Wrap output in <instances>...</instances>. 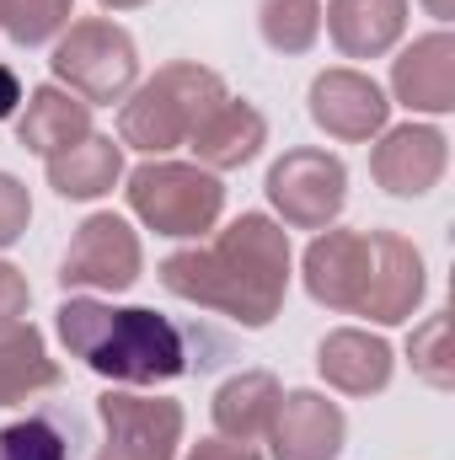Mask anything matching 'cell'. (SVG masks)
<instances>
[{"label": "cell", "instance_id": "cell-1", "mask_svg": "<svg viewBox=\"0 0 455 460\" xmlns=\"http://www.w3.org/2000/svg\"><path fill=\"white\" fill-rule=\"evenodd\" d=\"M161 284L241 327H268L290 289V235L268 215H241L210 246L172 252L161 262Z\"/></svg>", "mask_w": 455, "mask_h": 460}, {"label": "cell", "instance_id": "cell-2", "mask_svg": "<svg viewBox=\"0 0 455 460\" xmlns=\"http://www.w3.org/2000/svg\"><path fill=\"white\" fill-rule=\"evenodd\" d=\"M59 343L70 348L86 369L108 375L118 385H161L204 369L210 358L193 353V332L177 327L161 311L145 305H103V300H65L59 305Z\"/></svg>", "mask_w": 455, "mask_h": 460}, {"label": "cell", "instance_id": "cell-3", "mask_svg": "<svg viewBox=\"0 0 455 460\" xmlns=\"http://www.w3.org/2000/svg\"><path fill=\"white\" fill-rule=\"evenodd\" d=\"M226 97L230 92L215 70H204V65H166V70H156V75L123 102V113H118V139L134 145V150H150V155L177 150V145L193 139V128L215 113Z\"/></svg>", "mask_w": 455, "mask_h": 460}, {"label": "cell", "instance_id": "cell-4", "mask_svg": "<svg viewBox=\"0 0 455 460\" xmlns=\"http://www.w3.org/2000/svg\"><path fill=\"white\" fill-rule=\"evenodd\" d=\"M129 209L161 235H204L226 209V188L204 166L145 161L129 172Z\"/></svg>", "mask_w": 455, "mask_h": 460}, {"label": "cell", "instance_id": "cell-5", "mask_svg": "<svg viewBox=\"0 0 455 460\" xmlns=\"http://www.w3.org/2000/svg\"><path fill=\"white\" fill-rule=\"evenodd\" d=\"M54 75L81 97V102H123V92L134 86L139 75V54H134V38L118 27V22H103V16H86L76 22L59 49H54Z\"/></svg>", "mask_w": 455, "mask_h": 460}, {"label": "cell", "instance_id": "cell-6", "mask_svg": "<svg viewBox=\"0 0 455 460\" xmlns=\"http://www.w3.org/2000/svg\"><path fill=\"white\" fill-rule=\"evenodd\" d=\"M268 199L295 230H327L348 199V172L327 150H284L268 172Z\"/></svg>", "mask_w": 455, "mask_h": 460}, {"label": "cell", "instance_id": "cell-7", "mask_svg": "<svg viewBox=\"0 0 455 460\" xmlns=\"http://www.w3.org/2000/svg\"><path fill=\"white\" fill-rule=\"evenodd\" d=\"M424 300V257L407 235L397 230H364V289H359V316L397 327L413 316Z\"/></svg>", "mask_w": 455, "mask_h": 460}, {"label": "cell", "instance_id": "cell-8", "mask_svg": "<svg viewBox=\"0 0 455 460\" xmlns=\"http://www.w3.org/2000/svg\"><path fill=\"white\" fill-rule=\"evenodd\" d=\"M108 445L97 460H177L183 439V407L166 396H134V391H108L97 396Z\"/></svg>", "mask_w": 455, "mask_h": 460}, {"label": "cell", "instance_id": "cell-9", "mask_svg": "<svg viewBox=\"0 0 455 460\" xmlns=\"http://www.w3.org/2000/svg\"><path fill=\"white\" fill-rule=\"evenodd\" d=\"M139 279V235L118 215H92L76 230L65 262H59V284L65 289H129Z\"/></svg>", "mask_w": 455, "mask_h": 460}, {"label": "cell", "instance_id": "cell-10", "mask_svg": "<svg viewBox=\"0 0 455 460\" xmlns=\"http://www.w3.org/2000/svg\"><path fill=\"white\" fill-rule=\"evenodd\" d=\"M445 161H451V145L440 128L429 123H402V128H386L375 155H370V172L386 193L397 199H418L429 193L440 177H445Z\"/></svg>", "mask_w": 455, "mask_h": 460}, {"label": "cell", "instance_id": "cell-11", "mask_svg": "<svg viewBox=\"0 0 455 460\" xmlns=\"http://www.w3.org/2000/svg\"><path fill=\"white\" fill-rule=\"evenodd\" d=\"M311 118H317L333 139L359 145V139H375V134L386 128L391 102H386V92H380L370 75H359V70H322V75L311 81Z\"/></svg>", "mask_w": 455, "mask_h": 460}, {"label": "cell", "instance_id": "cell-12", "mask_svg": "<svg viewBox=\"0 0 455 460\" xmlns=\"http://www.w3.org/2000/svg\"><path fill=\"white\" fill-rule=\"evenodd\" d=\"M343 423L338 402L317 396V391H290L279 396V412L268 423V445L273 460H333L343 450Z\"/></svg>", "mask_w": 455, "mask_h": 460}, {"label": "cell", "instance_id": "cell-13", "mask_svg": "<svg viewBox=\"0 0 455 460\" xmlns=\"http://www.w3.org/2000/svg\"><path fill=\"white\" fill-rule=\"evenodd\" d=\"M391 92L413 113H451L455 108V38L429 32L391 65Z\"/></svg>", "mask_w": 455, "mask_h": 460}, {"label": "cell", "instance_id": "cell-14", "mask_svg": "<svg viewBox=\"0 0 455 460\" xmlns=\"http://www.w3.org/2000/svg\"><path fill=\"white\" fill-rule=\"evenodd\" d=\"M306 289L333 305L353 311L364 289V230H327L306 246Z\"/></svg>", "mask_w": 455, "mask_h": 460}, {"label": "cell", "instance_id": "cell-15", "mask_svg": "<svg viewBox=\"0 0 455 460\" xmlns=\"http://www.w3.org/2000/svg\"><path fill=\"white\" fill-rule=\"evenodd\" d=\"M263 139H268L263 113L246 108V102H236V97H226L215 113L193 128L188 145H193V155H199L204 172H236V166H246L263 150Z\"/></svg>", "mask_w": 455, "mask_h": 460}, {"label": "cell", "instance_id": "cell-16", "mask_svg": "<svg viewBox=\"0 0 455 460\" xmlns=\"http://www.w3.org/2000/svg\"><path fill=\"white\" fill-rule=\"evenodd\" d=\"M92 134V102H81L76 92H65V86H38L32 97H27V113L16 123V139H22V150H32V155H59V150H70L76 139H86Z\"/></svg>", "mask_w": 455, "mask_h": 460}, {"label": "cell", "instance_id": "cell-17", "mask_svg": "<svg viewBox=\"0 0 455 460\" xmlns=\"http://www.w3.org/2000/svg\"><path fill=\"white\" fill-rule=\"evenodd\" d=\"M317 369L327 375V385H338L348 396H370V391H386L391 380V348L359 327H338L317 348Z\"/></svg>", "mask_w": 455, "mask_h": 460}, {"label": "cell", "instance_id": "cell-18", "mask_svg": "<svg viewBox=\"0 0 455 460\" xmlns=\"http://www.w3.org/2000/svg\"><path fill=\"white\" fill-rule=\"evenodd\" d=\"M327 27L348 59H375L402 38L407 0H327Z\"/></svg>", "mask_w": 455, "mask_h": 460}, {"label": "cell", "instance_id": "cell-19", "mask_svg": "<svg viewBox=\"0 0 455 460\" xmlns=\"http://www.w3.org/2000/svg\"><path fill=\"white\" fill-rule=\"evenodd\" d=\"M118 177H123V145H113L108 134H86L70 150L49 155V182L59 199H103L113 193Z\"/></svg>", "mask_w": 455, "mask_h": 460}, {"label": "cell", "instance_id": "cell-20", "mask_svg": "<svg viewBox=\"0 0 455 460\" xmlns=\"http://www.w3.org/2000/svg\"><path fill=\"white\" fill-rule=\"evenodd\" d=\"M279 380L268 375V369H246V375H236L226 380L220 391H215V429L236 439V445H252V439H263L268 434V423H273V412H279Z\"/></svg>", "mask_w": 455, "mask_h": 460}, {"label": "cell", "instance_id": "cell-21", "mask_svg": "<svg viewBox=\"0 0 455 460\" xmlns=\"http://www.w3.org/2000/svg\"><path fill=\"white\" fill-rule=\"evenodd\" d=\"M54 385H59V364L49 358L43 332L32 322L0 332V407L32 402L38 391H54Z\"/></svg>", "mask_w": 455, "mask_h": 460}, {"label": "cell", "instance_id": "cell-22", "mask_svg": "<svg viewBox=\"0 0 455 460\" xmlns=\"http://www.w3.org/2000/svg\"><path fill=\"white\" fill-rule=\"evenodd\" d=\"M263 43L279 54H306L322 32V0H257Z\"/></svg>", "mask_w": 455, "mask_h": 460}, {"label": "cell", "instance_id": "cell-23", "mask_svg": "<svg viewBox=\"0 0 455 460\" xmlns=\"http://www.w3.org/2000/svg\"><path fill=\"white\" fill-rule=\"evenodd\" d=\"M0 460H70V439L54 418H22L0 429Z\"/></svg>", "mask_w": 455, "mask_h": 460}, {"label": "cell", "instance_id": "cell-24", "mask_svg": "<svg viewBox=\"0 0 455 460\" xmlns=\"http://www.w3.org/2000/svg\"><path fill=\"white\" fill-rule=\"evenodd\" d=\"M70 5L76 0H5L0 5V22H5V32L16 38V43H49L65 22H70Z\"/></svg>", "mask_w": 455, "mask_h": 460}, {"label": "cell", "instance_id": "cell-25", "mask_svg": "<svg viewBox=\"0 0 455 460\" xmlns=\"http://www.w3.org/2000/svg\"><path fill=\"white\" fill-rule=\"evenodd\" d=\"M407 353H413V369L429 380V385H451L455 369H451V316H429L418 332H413V343H407Z\"/></svg>", "mask_w": 455, "mask_h": 460}, {"label": "cell", "instance_id": "cell-26", "mask_svg": "<svg viewBox=\"0 0 455 460\" xmlns=\"http://www.w3.org/2000/svg\"><path fill=\"white\" fill-rule=\"evenodd\" d=\"M32 220V199H27V188L11 177V172H0V246H11L22 230Z\"/></svg>", "mask_w": 455, "mask_h": 460}, {"label": "cell", "instance_id": "cell-27", "mask_svg": "<svg viewBox=\"0 0 455 460\" xmlns=\"http://www.w3.org/2000/svg\"><path fill=\"white\" fill-rule=\"evenodd\" d=\"M27 305H32V289H27V279H22L11 262H0V332L22 327V322H27Z\"/></svg>", "mask_w": 455, "mask_h": 460}, {"label": "cell", "instance_id": "cell-28", "mask_svg": "<svg viewBox=\"0 0 455 460\" xmlns=\"http://www.w3.org/2000/svg\"><path fill=\"white\" fill-rule=\"evenodd\" d=\"M188 460H263V456L252 445H236V439H204V445H193Z\"/></svg>", "mask_w": 455, "mask_h": 460}, {"label": "cell", "instance_id": "cell-29", "mask_svg": "<svg viewBox=\"0 0 455 460\" xmlns=\"http://www.w3.org/2000/svg\"><path fill=\"white\" fill-rule=\"evenodd\" d=\"M16 108H22V81H16V70L0 65V118H11Z\"/></svg>", "mask_w": 455, "mask_h": 460}, {"label": "cell", "instance_id": "cell-30", "mask_svg": "<svg viewBox=\"0 0 455 460\" xmlns=\"http://www.w3.org/2000/svg\"><path fill=\"white\" fill-rule=\"evenodd\" d=\"M424 5H429V16H440V22L455 11V0H424Z\"/></svg>", "mask_w": 455, "mask_h": 460}, {"label": "cell", "instance_id": "cell-31", "mask_svg": "<svg viewBox=\"0 0 455 460\" xmlns=\"http://www.w3.org/2000/svg\"><path fill=\"white\" fill-rule=\"evenodd\" d=\"M108 11H134V5H145V0H103Z\"/></svg>", "mask_w": 455, "mask_h": 460}, {"label": "cell", "instance_id": "cell-32", "mask_svg": "<svg viewBox=\"0 0 455 460\" xmlns=\"http://www.w3.org/2000/svg\"><path fill=\"white\" fill-rule=\"evenodd\" d=\"M0 5H5V0H0Z\"/></svg>", "mask_w": 455, "mask_h": 460}]
</instances>
